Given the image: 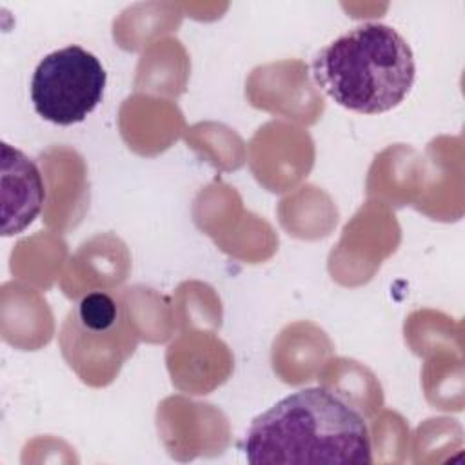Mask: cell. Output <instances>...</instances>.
Instances as JSON below:
<instances>
[{
	"instance_id": "277c9868",
	"label": "cell",
	"mask_w": 465,
	"mask_h": 465,
	"mask_svg": "<svg viewBox=\"0 0 465 465\" xmlns=\"http://www.w3.org/2000/svg\"><path fill=\"white\" fill-rule=\"evenodd\" d=\"M45 183L36 163L20 149L2 143V234L22 232L40 214Z\"/></svg>"
},
{
	"instance_id": "7a4b0ae2",
	"label": "cell",
	"mask_w": 465,
	"mask_h": 465,
	"mask_svg": "<svg viewBox=\"0 0 465 465\" xmlns=\"http://www.w3.org/2000/svg\"><path fill=\"white\" fill-rule=\"evenodd\" d=\"M311 69L329 98L361 114L394 109L416 78L411 45L394 27L380 22H365L332 40L318 51Z\"/></svg>"
},
{
	"instance_id": "5b68a950",
	"label": "cell",
	"mask_w": 465,
	"mask_h": 465,
	"mask_svg": "<svg viewBox=\"0 0 465 465\" xmlns=\"http://www.w3.org/2000/svg\"><path fill=\"white\" fill-rule=\"evenodd\" d=\"M64 336H87V349H113L114 340L136 345V338L131 340L125 307L104 291L80 298L67 316Z\"/></svg>"
},
{
	"instance_id": "3957f363",
	"label": "cell",
	"mask_w": 465,
	"mask_h": 465,
	"mask_svg": "<svg viewBox=\"0 0 465 465\" xmlns=\"http://www.w3.org/2000/svg\"><path fill=\"white\" fill-rule=\"evenodd\" d=\"M107 73L82 45H67L45 54L31 78V102L47 122L73 125L102 102Z\"/></svg>"
},
{
	"instance_id": "6da1fadb",
	"label": "cell",
	"mask_w": 465,
	"mask_h": 465,
	"mask_svg": "<svg viewBox=\"0 0 465 465\" xmlns=\"http://www.w3.org/2000/svg\"><path fill=\"white\" fill-rule=\"evenodd\" d=\"M252 465H369L371 434L363 416L340 394L307 387L256 416L243 438Z\"/></svg>"
}]
</instances>
